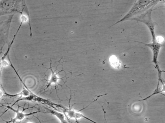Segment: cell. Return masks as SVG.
<instances>
[{
  "label": "cell",
  "mask_w": 165,
  "mask_h": 123,
  "mask_svg": "<svg viewBox=\"0 0 165 123\" xmlns=\"http://www.w3.org/2000/svg\"><path fill=\"white\" fill-rule=\"evenodd\" d=\"M152 11L153 8H151L143 14L131 20H135L143 23L145 24L148 27L152 36V42L150 43H145L139 42H138L143 44L146 46L148 47L152 50L153 54L152 63L154 64L155 66H156L159 65L158 63V57L162 45V44L158 42L157 37L156 35L155 26L151 17Z\"/></svg>",
  "instance_id": "1"
},
{
  "label": "cell",
  "mask_w": 165,
  "mask_h": 123,
  "mask_svg": "<svg viewBox=\"0 0 165 123\" xmlns=\"http://www.w3.org/2000/svg\"><path fill=\"white\" fill-rule=\"evenodd\" d=\"M159 1H148V0H141L136 1L131 9L127 14L119 21L117 22L111 26L119 23L125 21L132 19L136 16H138L143 14L148 10L153 8L158 3L160 2Z\"/></svg>",
  "instance_id": "2"
},
{
  "label": "cell",
  "mask_w": 165,
  "mask_h": 123,
  "mask_svg": "<svg viewBox=\"0 0 165 123\" xmlns=\"http://www.w3.org/2000/svg\"><path fill=\"white\" fill-rule=\"evenodd\" d=\"M6 107L9 109L14 112L16 115L14 118L12 119L11 120L9 121H6L5 123H10V122L15 123L16 121L21 122L27 117H28V116L31 115H32L33 114H35L38 112H40V111H37L31 112L29 114H25L24 112V111L25 110H25L24 109L22 112H20L19 111V108L16 110L12 108V107L9 106H8Z\"/></svg>",
  "instance_id": "3"
},
{
  "label": "cell",
  "mask_w": 165,
  "mask_h": 123,
  "mask_svg": "<svg viewBox=\"0 0 165 123\" xmlns=\"http://www.w3.org/2000/svg\"><path fill=\"white\" fill-rule=\"evenodd\" d=\"M46 110L50 113L54 115L60 121L61 123H67V121L65 119V116L62 113L45 107Z\"/></svg>",
  "instance_id": "4"
},
{
  "label": "cell",
  "mask_w": 165,
  "mask_h": 123,
  "mask_svg": "<svg viewBox=\"0 0 165 123\" xmlns=\"http://www.w3.org/2000/svg\"><path fill=\"white\" fill-rule=\"evenodd\" d=\"M51 70L52 74L51 76H50V79L48 80V83L45 87L46 88L44 89V90L47 89L51 86V85L52 84H55L56 86H57V84L60 85L58 83V81L59 80L62 79V78H60L57 76V74L58 73H55V72L53 71L52 69H51Z\"/></svg>",
  "instance_id": "5"
},
{
  "label": "cell",
  "mask_w": 165,
  "mask_h": 123,
  "mask_svg": "<svg viewBox=\"0 0 165 123\" xmlns=\"http://www.w3.org/2000/svg\"><path fill=\"white\" fill-rule=\"evenodd\" d=\"M109 62L113 67L117 69H119L120 68V61L115 56H112L110 58Z\"/></svg>",
  "instance_id": "6"
},
{
  "label": "cell",
  "mask_w": 165,
  "mask_h": 123,
  "mask_svg": "<svg viewBox=\"0 0 165 123\" xmlns=\"http://www.w3.org/2000/svg\"><path fill=\"white\" fill-rule=\"evenodd\" d=\"M9 64L8 62L6 61H4L2 62V65L3 66H6L8 65Z\"/></svg>",
  "instance_id": "7"
},
{
  "label": "cell",
  "mask_w": 165,
  "mask_h": 123,
  "mask_svg": "<svg viewBox=\"0 0 165 123\" xmlns=\"http://www.w3.org/2000/svg\"><path fill=\"white\" fill-rule=\"evenodd\" d=\"M3 93L2 92L1 90V98L3 95Z\"/></svg>",
  "instance_id": "8"
},
{
  "label": "cell",
  "mask_w": 165,
  "mask_h": 123,
  "mask_svg": "<svg viewBox=\"0 0 165 123\" xmlns=\"http://www.w3.org/2000/svg\"><path fill=\"white\" fill-rule=\"evenodd\" d=\"M27 123H33L31 122H27Z\"/></svg>",
  "instance_id": "9"
},
{
  "label": "cell",
  "mask_w": 165,
  "mask_h": 123,
  "mask_svg": "<svg viewBox=\"0 0 165 123\" xmlns=\"http://www.w3.org/2000/svg\"><path fill=\"white\" fill-rule=\"evenodd\" d=\"M163 81L164 83H165V81L163 80Z\"/></svg>",
  "instance_id": "10"
},
{
  "label": "cell",
  "mask_w": 165,
  "mask_h": 123,
  "mask_svg": "<svg viewBox=\"0 0 165 123\" xmlns=\"http://www.w3.org/2000/svg\"><path fill=\"white\" fill-rule=\"evenodd\" d=\"M164 3L165 4V1H164Z\"/></svg>",
  "instance_id": "11"
}]
</instances>
